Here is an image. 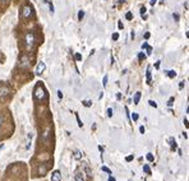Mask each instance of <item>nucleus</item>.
<instances>
[{
	"instance_id": "b1692460",
	"label": "nucleus",
	"mask_w": 189,
	"mask_h": 181,
	"mask_svg": "<svg viewBox=\"0 0 189 181\" xmlns=\"http://www.w3.org/2000/svg\"><path fill=\"white\" fill-rule=\"evenodd\" d=\"M83 105H84V106H86V107H89V106H91V101H83Z\"/></svg>"
},
{
	"instance_id": "37998d69",
	"label": "nucleus",
	"mask_w": 189,
	"mask_h": 181,
	"mask_svg": "<svg viewBox=\"0 0 189 181\" xmlns=\"http://www.w3.org/2000/svg\"><path fill=\"white\" fill-rule=\"evenodd\" d=\"M119 28H120V30L123 28V23H121V22H119Z\"/></svg>"
},
{
	"instance_id": "49530a36",
	"label": "nucleus",
	"mask_w": 189,
	"mask_h": 181,
	"mask_svg": "<svg viewBox=\"0 0 189 181\" xmlns=\"http://www.w3.org/2000/svg\"><path fill=\"white\" fill-rule=\"evenodd\" d=\"M187 113H189V106H188V108H187Z\"/></svg>"
},
{
	"instance_id": "a211bd4d",
	"label": "nucleus",
	"mask_w": 189,
	"mask_h": 181,
	"mask_svg": "<svg viewBox=\"0 0 189 181\" xmlns=\"http://www.w3.org/2000/svg\"><path fill=\"white\" fill-rule=\"evenodd\" d=\"M101 170L103 171V172H107L109 175H111V170H110V168H107V167H105V166H103V167H102Z\"/></svg>"
},
{
	"instance_id": "dca6fc26",
	"label": "nucleus",
	"mask_w": 189,
	"mask_h": 181,
	"mask_svg": "<svg viewBox=\"0 0 189 181\" xmlns=\"http://www.w3.org/2000/svg\"><path fill=\"white\" fill-rule=\"evenodd\" d=\"M81 157H82V154H81V152H75V153H74V158L75 159H79V158H81Z\"/></svg>"
},
{
	"instance_id": "9d476101",
	"label": "nucleus",
	"mask_w": 189,
	"mask_h": 181,
	"mask_svg": "<svg viewBox=\"0 0 189 181\" xmlns=\"http://www.w3.org/2000/svg\"><path fill=\"white\" fill-rule=\"evenodd\" d=\"M170 143H171V149L174 151V149H176V142H175V139L174 138H170Z\"/></svg>"
},
{
	"instance_id": "20e7f679",
	"label": "nucleus",
	"mask_w": 189,
	"mask_h": 181,
	"mask_svg": "<svg viewBox=\"0 0 189 181\" xmlns=\"http://www.w3.org/2000/svg\"><path fill=\"white\" fill-rule=\"evenodd\" d=\"M9 94H10V88L5 84H0V99L4 101Z\"/></svg>"
},
{
	"instance_id": "ddd939ff",
	"label": "nucleus",
	"mask_w": 189,
	"mask_h": 181,
	"mask_svg": "<svg viewBox=\"0 0 189 181\" xmlns=\"http://www.w3.org/2000/svg\"><path fill=\"white\" fill-rule=\"evenodd\" d=\"M132 119H133V121H138L139 119V115L137 112H133V115H132Z\"/></svg>"
},
{
	"instance_id": "412c9836",
	"label": "nucleus",
	"mask_w": 189,
	"mask_h": 181,
	"mask_svg": "<svg viewBox=\"0 0 189 181\" xmlns=\"http://www.w3.org/2000/svg\"><path fill=\"white\" fill-rule=\"evenodd\" d=\"M125 18H126V19H129V21H130V19H132V18H133V14H132L130 12H128V13H126V14H125Z\"/></svg>"
},
{
	"instance_id": "7c9ffc66",
	"label": "nucleus",
	"mask_w": 189,
	"mask_h": 181,
	"mask_svg": "<svg viewBox=\"0 0 189 181\" xmlns=\"http://www.w3.org/2000/svg\"><path fill=\"white\" fill-rule=\"evenodd\" d=\"M75 59H77L78 61L82 60V55H81V54H75Z\"/></svg>"
},
{
	"instance_id": "423d86ee",
	"label": "nucleus",
	"mask_w": 189,
	"mask_h": 181,
	"mask_svg": "<svg viewBox=\"0 0 189 181\" xmlns=\"http://www.w3.org/2000/svg\"><path fill=\"white\" fill-rule=\"evenodd\" d=\"M60 180H61L60 171H54L53 175H51V181H60Z\"/></svg>"
},
{
	"instance_id": "2eb2a0df",
	"label": "nucleus",
	"mask_w": 189,
	"mask_h": 181,
	"mask_svg": "<svg viewBox=\"0 0 189 181\" xmlns=\"http://www.w3.org/2000/svg\"><path fill=\"white\" fill-rule=\"evenodd\" d=\"M146 158H147V161H150V162H153V159H155V158H153V156L151 154V153H148L147 156H146Z\"/></svg>"
},
{
	"instance_id": "a19ab883",
	"label": "nucleus",
	"mask_w": 189,
	"mask_h": 181,
	"mask_svg": "<svg viewBox=\"0 0 189 181\" xmlns=\"http://www.w3.org/2000/svg\"><path fill=\"white\" fill-rule=\"evenodd\" d=\"M148 45H147V42H144V44L143 45H142V49H146V47H147Z\"/></svg>"
},
{
	"instance_id": "393cba45",
	"label": "nucleus",
	"mask_w": 189,
	"mask_h": 181,
	"mask_svg": "<svg viewBox=\"0 0 189 181\" xmlns=\"http://www.w3.org/2000/svg\"><path fill=\"white\" fill-rule=\"evenodd\" d=\"M45 172H46V167H42V168L40 167V174H41L42 176H44V175H45Z\"/></svg>"
},
{
	"instance_id": "473e14b6",
	"label": "nucleus",
	"mask_w": 189,
	"mask_h": 181,
	"mask_svg": "<svg viewBox=\"0 0 189 181\" xmlns=\"http://www.w3.org/2000/svg\"><path fill=\"white\" fill-rule=\"evenodd\" d=\"M144 13H146V8L142 7V8H141V14H142V16H144Z\"/></svg>"
},
{
	"instance_id": "0eeeda50",
	"label": "nucleus",
	"mask_w": 189,
	"mask_h": 181,
	"mask_svg": "<svg viewBox=\"0 0 189 181\" xmlns=\"http://www.w3.org/2000/svg\"><path fill=\"white\" fill-rule=\"evenodd\" d=\"M46 69V65H45V63H41L37 65V68H36V74H41V73H44V70Z\"/></svg>"
},
{
	"instance_id": "f704fd0d",
	"label": "nucleus",
	"mask_w": 189,
	"mask_h": 181,
	"mask_svg": "<svg viewBox=\"0 0 189 181\" xmlns=\"http://www.w3.org/2000/svg\"><path fill=\"white\" fill-rule=\"evenodd\" d=\"M3 122H4V119H3V115H1V113H0V126L3 125Z\"/></svg>"
},
{
	"instance_id": "c85d7f7f",
	"label": "nucleus",
	"mask_w": 189,
	"mask_h": 181,
	"mask_svg": "<svg viewBox=\"0 0 189 181\" xmlns=\"http://www.w3.org/2000/svg\"><path fill=\"white\" fill-rule=\"evenodd\" d=\"M107 116H109V117L112 116V110H111V108H107Z\"/></svg>"
},
{
	"instance_id": "aec40b11",
	"label": "nucleus",
	"mask_w": 189,
	"mask_h": 181,
	"mask_svg": "<svg viewBox=\"0 0 189 181\" xmlns=\"http://www.w3.org/2000/svg\"><path fill=\"white\" fill-rule=\"evenodd\" d=\"M83 17H84V12L81 10V12L78 13V19H79V21H82V18H83Z\"/></svg>"
},
{
	"instance_id": "f8f14e48",
	"label": "nucleus",
	"mask_w": 189,
	"mask_h": 181,
	"mask_svg": "<svg viewBox=\"0 0 189 181\" xmlns=\"http://www.w3.org/2000/svg\"><path fill=\"white\" fill-rule=\"evenodd\" d=\"M143 171H144V172H146V174H148V175H151V168L148 167V165H144V166H143Z\"/></svg>"
},
{
	"instance_id": "a18cd8bd",
	"label": "nucleus",
	"mask_w": 189,
	"mask_h": 181,
	"mask_svg": "<svg viewBox=\"0 0 189 181\" xmlns=\"http://www.w3.org/2000/svg\"><path fill=\"white\" fill-rule=\"evenodd\" d=\"M187 37H188V39H189V31L187 32Z\"/></svg>"
},
{
	"instance_id": "e433bc0d",
	"label": "nucleus",
	"mask_w": 189,
	"mask_h": 181,
	"mask_svg": "<svg viewBox=\"0 0 189 181\" xmlns=\"http://www.w3.org/2000/svg\"><path fill=\"white\" fill-rule=\"evenodd\" d=\"M139 131H141V134H143V133H144V126H139Z\"/></svg>"
},
{
	"instance_id": "1a4fd4ad",
	"label": "nucleus",
	"mask_w": 189,
	"mask_h": 181,
	"mask_svg": "<svg viewBox=\"0 0 189 181\" xmlns=\"http://www.w3.org/2000/svg\"><path fill=\"white\" fill-rule=\"evenodd\" d=\"M146 79H147V83L150 84L151 80H152V74H151V70L147 69V73H146Z\"/></svg>"
},
{
	"instance_id": "ea45409f",
	"label": "nucleus",
	"mask_w": 189,
	"mask_h": 181,
	"mask_svg": "<svg viewBox=\"0 0 189 181\" xmlns=\"http://www.w3.org/2000/svg\"><path fill=\"white\" fill-rule=\"evenodd\" d=\"M156 1H157V0H151V5H155V4H156Z\"/></svg>"
},
{
	"instance_id": "cd10ccee",
	"label": "nucleus",
	"mask_w": 189,
	"mask_h": 181,
	"mask_svg": "<svg viewBox=\"0 0 189 181\" xmlns=\"http://www.w3.org/2000/svg\"><path fill=\"white\" fill-rule=\"evenodd\" d=\"M160 65H161V61H160V60H158V61H156V63H155V68H156V69H158V68H160Z\"/></svg>"
},
{
	"instance_id": "c9c22d12",
	"label": "nucleus",
	"mask_w": 189,
	"mask_h": 181,
	"mask_svg": "<svg viewBox=\"0 0 189 181\" xmlns=\"http://www.w3.org/2000/svg\"><path fill=\"white\" fill-rule=\"evenodd\" d=\"M174 19H175V22H179V16H178L176 13L174 14Z\"/></svg>"
},
{
	"instance_id": "de8ad7c7",
	"label": "nucleus",
	"mask_w": 189,
	"mask_h": 181,
	"mask_svg": "<svg viewBox=\"0 0 189 181\" xmlns=\"http://www.w3.org/2000/svg\"><path fill=\"white\" fill-rule=\"evenodd\" d=\"M1 148H3V144H1V145H0V149H1Z\"/></svg>"
},
{
	"instance_id": "c756f323",
	"label": "nucleus",
	"mask_w": 189,
	"mask_h": 181,
	"mask_svg": "<svg viewBox=\"0 0 189 181\" xmlns=\"http://www.w3.org/2000/svg\"><path fill=\"white\" fill-rule=\"evenodd\" d=\"M146 49H147V55H151V51H152V47H151V46H147V47H146Z\"/></svg>"
},
{
	"instance_id": "bb28decb",
	"label": "nucleus",
	"mask_w": 189,
	"mask_h": 181,
	"mask_svg": "<svg viewBox=\"0 0 189 181\" xmlns=\"http://www.w3.org/2000/svg\"><path fill=\"white\" fill-rule=\"evenodd\" d=\"M118 39H119V33H114V35H112V40L116 41Z\"/></svg>"
},
{
	"instance_id": "5701e85b",
	"label": "nucleus",
	"mask_w": 189,
	"mask_h": 181,
	"mask_svg": "<svg viewBox=\"0 0 189 181\" xmlns=\"http://www.w3.org/2000/svg\"><path fill=\"white\" fill-rule=\"evenodd\" d=\"M144 58H146V55L143 54V52H139V54H138V59L139 60H144Z\"/></svg>"
},
{
	"instance_id": "4c0bfd02",
	"label": "nucleus",
	"mask_w": 189,
	"mask_h": 181,
	"mask_svg": "<svg viewBox=\"0 0 189 181\" xmlns=\"http://www.w3.org/2000/svg\"><path fill=\"white\" fill-rule=\"evenodd\" d=\"M58 96H59V98H63V93H61V90H58Z\"/></svg>"
},
{
	"instance_id": "4be33fe9",
	"label": "nucleus",
	"mask_w": 189,
	"mask_h": 181,
	"mask_svg": "<svg viewBox=\"0 0 189 181\" xmlns=\"http://www.w3.org/2000/svg\"><path fill=\"white\" fill-rule=\"evenodd\" d=\"M102 85H103V87H106V85H107V75H105V77H103V80H102Z\"/></svg>"
},
{
	"instance_id": "6ab92c4d",
	"label": "nucleus",
	"mask_w": 189,
	"mask_h": 181,
	"mask_svg": "<svg viewBox=\"0 0 189 181\" xmlns=\"http://www.w3.org/2000/svg\"><path fill=\"white\" fill-rule=\"evenodd\" d=\"M148 103H150V106H152V107H157V103H156L155 101H152V99H150V101H148Z\"/></svg>"
},
{
	"instance_id": "58836bf2",
	"label": "nucleus",
	"mask_w": 189,
	"mask_h": 181,
	"mask_svg": "<svg viewBox=\"0 0 189 181\" xmlns=\"http://www.w3.org/2000/svg\"><path fill=\"white\" fill-rule=\"evenodd\" d=\"M132 159H133V156H129V157H126V161H128V162H130Z\"/></svg>"
},
{
	"instance_id": "9b49d317",
	"label": "nucleus",
	"mask_w": 189,
	"mask_h": 181,
	"mask_svg": "<svg viewBox=\"0 0 189 181\" xmlns=\"http://www.w3.org/2000/svg\"><path fill=\"white\" fill-rule=\"evenodd\" d=\"M166 74L169 75L170 78H175V75H176V73H175V70H167L166 71Z\"/></svg>"
},
{
	"instance_id": "a878e982",
	"label": "nucleus",
	"mask_w": 189,
	"mask_h": 181,
	"mask_svg": "<svg viewBox=\"0 0 189 181\" xmlns=\"http://www.w3.org/2000/svg\"><path fill=\"white\" fill-rule=\"evenodd\" d=\"M173 102H174V97H171V98H170V101H167V106L171 107L173 106Z\"/></svg>"
},
{
	"instance_id": "f3484780",
	"label": "nucleus",
	"mask_w": 189,
	"mask_h": 181,
	"mask_svg": "<svg viewBox=\"0 0 189 181\" xmlns=\"http://www.w3.org/2000/svg\"><path fill=\"white\" fill-rule=\"evenodd\" d=\"M75 117H77V121H78V125H79V126H81V128H82V126H83V122L81 121V119H79V116H78V113H75Z\"/></svg>"
},
{
	"instance_id": "79ce46f5",
	"label": "nucleus",
	"mask_w": 189,
	"mask_h": 181,
	"mask_svg": "<svg viewBox=\"0 0 189 181\" xmlns=\"http://www.w3.org/2000/svg\"><path fill=\"white\" fill-rule=\"evenodd\" d=\"M107 181H115V179L114 177H111V176H110V177H109V180Z\"/></svg>"
},
{
	"instance_id": "f03ea898",
	"label": "nucleus",
	"mask_w": 189,
	"mask_h": 181,
	"mask_svg": "<svg viewBox=\"0 0 189 181\" xmlns=\"http://www.w3.org/2000/svg\"><path fill=\"white\" fill-rule=\"evenodd\" d=\"M25 42H26V46L27 49H33L35 46V42H36V37H35V33L32 31H28L25 36Z\"/></svg>"
},
{
	"instance_id": "4468645a",
	"label": "nucleus",
	"mask_w": 189,
	"mask_h": 181,
	"mask_svg": "<svg viewBox=\"0 0 189 181\" xmlns=\"http://www.w3.org/2000/svg\"><path fill=\"white\" fill-rule=\"evenodd\" d=\"M75 181H84L81 174H77V175H75Z\"/></svg>"
},
{
	"instance_id": "39448f33",
	"label": "nucleus",
	"mask_w": 189,
	"mask_h": 181,
	"mask_svg": "<svg viewBox=\"0 0 189 181\" xmlns=\"http://www.w3.org/2000/svg\"><path fill=\"white\" fill-rule=\"evenodd\" d=\"M31 65V59L28 55H22L19 58V66L21 68H28Z\"/></svg>"
},
{
	"instance_id": "2f4dec72",
	"label": "nucleus",
	"mask_w": 189,
	"mask_h": 181,
	"mask_svg": "<svg viewBox=\"0 0 189 181\" xmlns=\"http://www.w3.org/2000/svg\"><path fill=\"white\" fill-rule=\"evenodd\" d=\"M184 125H185V128H187V129L189 128V121L187 120V119H184Z\"/></svg>"
},
{
	"instance_id": "f257e3e1",
	"label": "nucleus",
	"mask_w": 189,
	"mask_h": 181,
	"mask_svg": "<svg viewBox=\"0 0 189 181\" xmlns=\"http://www.w3.org/2000/svg\"><path fill=\"white\" fill-rule=\"evenodd\" d=\"M32 14H33V8H32V5H30L28 3L23 4L22 8H21V13H19V17L22 18V19H28Z\"/></svg>"
},
{
	"instance_id": "72a5a7b5",
	"label": "nucleus",
	"mask_w": 189,
	"mask_h": 181,
	"mask_svg": "<svg viewBox=\"0 0 189 181\" xmlns=\"http://www.w3.org/2000/svg\"><path fill=\"white\" fill-rule=\"evenodd\" d=\"M150 37H151V33L150 32H146L144 33V39H150Z\"/></svg>"
},
{
	"instance_id": "c03bdc74",
	"label": "nucleus",
	"mask_w": 189,
	"mask_h": 181,
	"mask_svg": "<svg viewBox=\"0 0 189 181\" xmlns=\"http://www.w3.org/2000/svg\"><path fill=\"white\" fill-rule=\"evenodd\" d=\"M7 1H9V0H0V3H7Z\"/></svg>"
},
{
	"instance_id": "6e6552de",
	"label": "nucleus",
	"mask_w": 189,
	"mask_h": 181,
	"mask_svg": "<svg viewBox=\"0 0 189 181\" xmlns=\"http://www.w3.org/2000/svg\"><path fill=\"white\" fill-rule=\"evenodd\" d=\"M141 97H142V93L141 92H137L135 93V96H134V105H138L139 103V101H141Z\"/></svg>"
},
{
	"instance_id": "7ed1b4c3",
	"label": "nucleus",
	"mask_w": 189,
	"mask_h": 181,
	"mask_svg": "<svg viewBox=\"0 0 189 181\" xmlns=\"http://www.w3.org/2000/svg\"><path fill=\"white\" fill-rule=\"evenodd\" d=\"M35 98L37 99H44L46 98V92H45V88L42 84H39L35 89Z\"/></svg>"
}]
</instances>
